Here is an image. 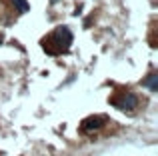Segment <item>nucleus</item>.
<instances>
[{"instance_id": "obj_1", "label": "nucleus", "mask_w": 158, "mask_h": 156, "mask_svg": "<svg viewBox=\"0 0 158 156\" xmlns=\"http://www.w3.org/2000/svg\"><path fill=\"white\" fill-rule=\"evenodd\" d=\"M50 40L56 42V50L54 52H58V50L64 52L66 48H70V44H72V32H70V28H66V26H58L50 34Z\"/></svg>"}, {"instance_id": "obj_2", "label": "nucleus", "mask_w": 158, "mask_h": 156, "mask_svg": "<svg viewBox=\"0 0 158 156\" xmlns=\"http://www.w3.org/2000/svg\"><path fill=\"white\" fill-rule=\"evenodd\" d=\"M104 124H106V116L94 114V116H88L84 122H82V124H80V130H82L84 134H90V132H94V130L102 128Z\"/></svg>"}, {"instance_id": "obj_3", "label": "nucleus", "mask_w": 158, "mask_h": 156, "mask_svg": "<svg viewBox=\"0 0 158 156\" xmlns=\"http://www.w3.org/2000/svg\"><path fill=\"white\" fill-rule=\"evenodd\" d=\"M136 104H138V98H136L132 92H128V94H124V96H120L118 100H114V106H116V108L126 110V112L134 110V108H136Z\"/></svg>"}, {"instance_id": "obj_4", "label": "nucleus", "mask_w": 158, "mask_h": 156, "mask_svg": "<svg viewBox=\"0 0 158 156\" xmlns=\"http://www.w3.org/2000/svg\"><path fill=\"white\" fill-rule=\"evenodd\" d=\"M142 84L146 86L148 90L156 92V90H158V74H156V72H150V74H148V76L142 80Z\"/></svg>"}, {"instance_id": "obj_5", "label": "nucleus", "mask_w": 158, "mask_h": 156, "mask_svg": "<svg viewBox=\"0 0 158 156\" xmlns=\"http://www.w3.org/2000/svg\"><path fill=\"white\" fill-rule=\"evenodd\" d=\"M12 6H14L20 14H26V12L30 10V2H28V0H12Z\"/></svg>"}, {"instance_id": "obj_6", "label": "nucleus", "mask_w": 158, "mask_h": 156, "mask_svg": "<svg viewBox=\"0 0 158 156\" xmlns=\"http://www.w3.org/2000/svg\"><path fill=\"white\" fill-rule=\"evenodd\" d=\"M4 42V38H2V34H0V44H2Z\"/></svg>"}]
</instances>
